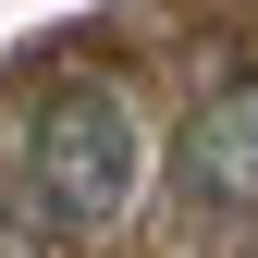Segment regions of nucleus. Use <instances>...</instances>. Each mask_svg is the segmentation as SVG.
Segmentation results:
<instances>
[{
    "instance_id": "1",
    "label": "nucleus",
    "mask_w": 258,
    "mask_h": 258,
    "mask_svg": "<svg viewBox=\"0 0 258 258\" xmlns=\"http://www.w3.org/2000/svg\"><path fill=\"white\" fill-rule=\"evenodd\" d=\"M25 184L61 234H123L160 184V136H148V99L123 74H74L49 86L37 123H25Z\"/></svg>"
},
{
    "instance_id": "2",
    "label": "nucleus",
    "mask_w": 258,
    "mask_h": 258,
    "mask_svg": "<svg viewBox=\"0 0 258 258\" xmlns=\"http://www.w3.org/2000/svg\"><path fill=\"white\" fill-rule=\"evenodd\" d=\"M172 184H184V209H209V221L258 209V74H221L209 99L172 123Z\"/></svg>"
}]
</instances>
